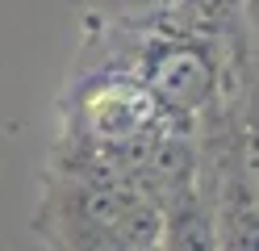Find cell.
I'll return each mask as SVG.
<instances>
[{
	"label": "cell",
	"mask_w": 259,
	"mask_h": 251,
	"mask_svg": "<svg viewBox=\"0 0 259 251\" xmlns=\"http://www.w3.org/2000/svg\"><path fill=\"white\" fill-rule=\"evenodd\" d=\"M234 172L247 197L259 205V100H251L247 88L238 92L234 105Z\"/></svg>",
	"instance_id": "cell-4"
},
{
	"label": "cell",
	"mask_w": 259,
	"mask_h": 251,
	"mask_svg": "<svg viewBox=\"0 0 259 251\" xmlns=\"http://www.w3.org/2000/svg\"><path fill=\"white\" fill-rule=\"evenodd\" d=\"M167 21L209 33V38H222V42H234V25L247 21V0H176ZM234 46H242V42H234Z\"/></svg>",
	"instance_id": "cell-3"
},
{
	"label": "cell",
	"mask_w": 259,
	"mask_h": 251,
	"mask_svg": "<svg viewBox=\"0 0 259 251\" xmlns=\"http://www.w3.org/2000/svg\"><path fill=\"white\" fill-rule=\"evenodd\" d=\"M79 21L88 29L96 25H151L163 21L176 9V0H71Z\"/></svg>",
	"instance_id": "cell-5"
},
{
	"label": "cell",
	"mask_w": 259,
	"mask_h": 251,
	"mask_svg": "<svg viewBox=\"0 0 259 251\" xmlns=\"http://www.w3.org/2000/svg\"><path fill=\"white\" fill-rule=\"evenodd\" d=\"M171 126L180 122L167 117V109L155 100V92L142 84L138 71H130L125 63H101L88 76H79L71 96L63 100L59 147L113 155L134 167L147 142Z\"/></svg>",
	"instance_id": "cell-2"
},
{
	"label": "cell",
	"mask_w": 259,
	"mask_h": 251,
	"mask_svg": "<svg viewBox=\"0 0 259 251\" xmlns=\"http://www.w3.org/2000/svg\"><path fill=\"white\" fill-rule=\"evenodd\" d=\"M34 234L75 251H155L167 243V222L125 159L55 147L42 172Z\"/></svg>",
	"instance_id": "cell-1"
}]
</instances>
